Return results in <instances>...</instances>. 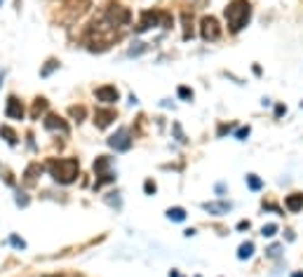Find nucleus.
Wrapping results in <instances>:
<instances>
[{"label":"nucleus","mask_w":303,"mask_h":277,"mask_svg":"<svg viewBox=\"0 0 303 277\" xmlns=\"http://www.w3.org/2000/svg\"><path fill=\"white\" fill-rule=\"evenodd\" d=\"M226 24L231 33H240L252 19V5L249 0H231L226 7Z\"/></svg>","instance_id":"1"},{"label":"nucleus","mask_w":303,"mask_h":277,"mask_svg":"<svg viewBox=\"0 0 303 277\" xmlns=\"http://www.w3.org/2000/svg\"><path fill=\"white\" fill-rule=\"evenodd\" d=\"M47 172L52 174V179L59 183L68 186L78 179L80 174V162L75 158H59V160H49L47 162Z\"/></svg>","instance_id":"2"},{"label":"nucleus","mask_w":303,"mask_h":277,"mask_svg":"<svg viewBox=\"0 0 303 277\" xmlns=\"http://www.w3.org/2000/svg\"><path fill=\"white\" fill-rule=\"evenodd\" d=\"M103 19L111 21L113 26H118V28H122V26L129 24L132 12H129L127 7H122V5H108V7H106V12H103Z\"/></svg>","instance_id":"3"},{"label":"nucleus","mask_w":303,"mask_h":277,"mask_svg":"<svg viewBox=\"0 0 303 277\" xmlns=\"http://www.w3.org/2000/svg\"><path fill=\"white\" fill-rule=\"evenodd\" d=\"M200 36L202 40H207V43H214V40H218L221 38V26H218L216 17H202L200 21Z\"/></svg>","instance_id":"4"},{"label":"nucleus","mask_w":303,"mask_h":277,"mask_svg":"<svg viewBox=\"0 0 303 277\" xmlns=\"http://www.w3.org/2000/svg\"><path fill=\"white\" fill-rule=\"evenodd\" d=\"M108 146L113 148V150H118V153L129 150V148H132V134H129L127 127H120V130H116V134H111Z\"/></svg>","instance_id":"5"},{"label":"nucleus","mask_w":303,"mask_h":277,"mask_svg":"<svg viewBox=\"0 0 303 277\" xmlns=\"http://www.w3.org/2000/svg\"><path fill=\"white\" fill-rule=\"evenodd\" d=\"M162 19H164V12H158V10H146L141 12V21L136 26V33H144L153 26H162Z\"/></svg>","instance_id":"6"},{"label":"nucleus","mask_w":303,"mask_h":277,"mask_svg":"<svg viewBox=\"0 0 303 277\" xmlns=\"http://www.w3.org/2000/svg\"><path fill=\"white\" fill-rule=\"evenodd\" d=\"M5 115L10 117V120H24V104H21L17 97H10L7 99V106H5Z\"/></svg>","instance_id":"7"},{"label":"nucleus","mask_w":303,"mask_h":277,"mask_svg":"<svg viewBox=\"0 0 303 277\" xmlns=\"http://www.w3.org/2000/svg\"><path fill=\"white\" fill-rule=\"evenodd\" d=\"M113 120H116V111L113 108H97L94 111V125H97L99 130H106Z\"/></svg>","instance_id":"8"},{"label":"nucleus","mask_w":303,"mask_h":277,"mask_svg":"<svg viewBox=\"0 0 303 277\" xmlns=\"http://www.w3.org/2000/svg\"><path fill=\"white\" fill-rule=\"evenodd\" d=\"M43 125H45V130L47 132H61V134H68V125L64 122V117L54 115V113H49V115L43 120Z\"/></svg>","instance_id":"9"},{"label":"nucleus","mask_w":303,"mask_h":277,"mask_svg":"<svg viewBox=\"0 0 303 277\" xmlns=\"http://www.w3.org/2000/svg\"><path fill=\"white\" fill-rule=\"evenodd\" d=\"M94 97L101 104H116L118 99H120V94H118V89L113 85H106V87H99L97 92H94Z\"/></svg>","instance_id":"10"},{"label":"nucleus","mask_w":303,"mask_h":277,"mask_svg":"<svg viewBox=\"0 0 303 277\" xmlns=\"http://www.w3.org/2000/svg\"><path fill=\"white\" fill-rule=\"evenodd\" d=\"M43 174V165L40 162H33V165L26 167V172H24V183L26 186H33L38 181V176Z\"/></svg>","instance_id":"11"},{"label":"nucleus","mask_w":303,"mask_h":277,"mask_svg":"<svg viewBox=\"0 0 303 277\" xmlns=\"http://www.w3.org/2000/svg\"><path fill=\"white\" fill-rule=\"evenodd\" d=\"M202 209L209 211V214L221 216V214H228V211L233 209V204L231 202H205L202 204Z\"/></svg>","instance_id":"12"},{"label":"nucleus","mask_w":303,"mask_h":277,"mask_svg":"<svg viewBox=\"0 0 303 277\" xmlns=\"http://www.w3.org/2000/svg\"><path fill=\"white\" fill-rule=\"evenodd\" d=\"M285 207H287V211H291V214L301 211L303 209V193H291V195H287Z\"/></svg>","instance_id":"13"},{"label":"nucleus","mask_w":303,"mask_h":277,"mask_svg":"<svg viewBox=\"0 0 303 277\" xmlns=\"http://www.w3.org/2000/svg\"><path fill=\"white\" fill-rule=\"evenodd\" d=\"M47 111V99H43V97H38L36 101H33V108H31V117L33 120H40V115Z\"/></svg>","instance_id":"14"},{"label":"nucleus","mask_w":303,"mask_h":277,"mask_svg":"<svg viewBox=\"0 0 303 277\" xmlns=\"http://www.w3.org/2000/svg\"><path fill=\"white\" fill-rule=\"evenodd\" d=\"M108 167H111V158H108V155H101V158L94 160V172H97V176L108 174Z\"/></svg>","instance_id":"15"},{"label":"nucleus","mask_w":303,"mask_h":277,"mask_svg":"<svg viewBox=\"0 0 303 277\" xmlns=\"http://www.w3.org/2000/svg\"><path fill=\"white\" fill-rule=\"evenodd\" d=\"M181 21H183V40H190V38H193V14L183 12Z\"/></svg>","instance_id":"16"},{"label":"nucleus","mask_w":303,"mask_h":277,"mask_svg":"<svg viewBox=\"0 0 303 277\" xmlns=\"http://www.w3.org/2000/svg\"><path fill=\"white\" fill-rule=\"evenodd\" d=\"M0 136H3L10 146H17V132H14L10 125H0Z\"/></svg>","instance_id":"17"},{"label":"nucleus","mask_w":303,"mask_h":277,"mask_svg":"<svg viewBox=\"0 0 303 277\" xmlns=\"http://www.w3.org/2000/svg\"><path fill=\"white\" fill-rule=\"evenodd\" d=\"M167 219H170V221H183V219H186V211H183L181 207H170V209H167Z\"/></svg>","instance_id":"18"},{"label":"nucleus","mask_w":303,"mask_h":277,"mask_svg":"<svg viewBox=\"0 0 303 277\" xmlns=\"http://www.w3.org/2000/svg\"><path fill=\"white\" fill-rule=\"evenodd\" d=\"M254 254V244L252 242H244V244H240V252H237V259L240 261H244V259H249Z\"/></svg>","instance_id":"19"},{"label":"nucleus","mask_w":303,"mask_h":277,"mask_svg":"<svg viewBox=\"0 0 303 277\" xmlns=\"http://www.w3.org/2000/svg\"><path fill=\"white\" fill-rule=\"evenodd\" d=\"M116 181V176H113V172H108V174H103V176H99L97 179V183H94V191H101L106 183H113Z\"/></svg>","instance_id":"20"},{"label":"nucleus","mask_w":303,"mask_h":277,"mask_svg":"<svg viewBox=\"0 0 303 277\" xmlns=\"http://www.w3.org/2000/svg\"><path fill=\"white\" fill-rule=\"evenodd\" d=\"M247 186L252 191H261V188H263V181H261L256 174H247Z\"/></svg>","instance_id":"21"},{"label":"nucleus","mask_w":303,"mask_h":277,"mask_svg":"<svg viewBox=\"0 0 303 277\" xmlns=\"http://www.w3.org/2000/svg\"><path fill=\"white\" fill-rule=\"evenodd\" d=\"M71 115L78 120V122H82V117L87 115V111L82 108V106H71Z\"/></svg>","instance_id":"22"},{"label":"nucleus","mask_w":303,"mask_h":277,"mask_svg":"<svg viewBox=\"0 0 303 277\" xmlns=\"http://www.w3.org/2000/svg\"><path fill=\"white\" fill-rule=\"evenodd\" d=\"M275 233H278V226H275V223H268V226L261 228V235H263V237H273Z\"/></svg>","instance_id":"23"},{"label":"nucleus","mask_w":303,"mask_h":277,"mask_svg":"<svg viewBox=\"0 0 303 277\" xmlns=\"http://www.w3.org/2000/svg\"><path fill=\"white\" fill-rule=\"evenodd\" d=\"M54 68H59V64H57L54 59H52V61H47V66H45L43 71H40V75H43V78H47V75L52 73V71H54Z\"/></svg>","instance_id":"24"},{"label":"nucleus","mask_w":303,"mask_h":277,"mask_svg":"<svg viewBox=\"0 0 303 277\" xmlns=\"http://www.w3.org/2000/svg\"><path fill=\"white\" fill-rule=\"evenodd\" d=\"M179 97L183 101H193V89H188V87H179Z\"/></svg>","instance_id":"25"},{"label":"nucleus","mask_w":303,"mask_h":277,"mask_svg":"<svg viewBox=\"0 0 303 277\" xmlns=\"http://www.w3.org/2000/svg\"><path fill=\"white\" fill-rule=\"evenodd\" d=\"M144 191H146V195H153V193L158 191V186H155V181H151V179L146 181V183H144Z\"/></svg>","instance_id":"26"},{"label":"nucleus","mask_w":303,"mask_h":277,"mask_svg":"<svg viewBox=\"0 0 303 277\" xmlns=\"http://www.w3.org/2000/svg\"><path fill=\"white\" fill-rule=\"evenodd\" d=\"M249 132H252L249 127H240V130L235 132V139H237V141H244V139L249 136Z\"/></svg>","instance_id":"27"},{"label":"nucleus","mask_w":303,"mask_h":277,"mask_svg":"<svg viewBox=\"0 0 303 277\" xmlns=\"http://www.w3.org/2000/svg\"><path fill=\"white\" fill-rule=\"evenodd\" d=\"M10 244L17 247V249H26V242L21 240V237H17V235H12V237H10Z\"/></svg>","instance_id":"28"},{"label":"nucleus","mask_w":303,"mask_h":277,"mask_svg":"<svg viewBox=\"0 0 303 277\" xmlns=\"http://www.w3.org/2000/svg\"><path fill=\"white\" fill-rule=\"evenodd\" d=\"M280 254H282V247H280V244L268 247V256H270V259H278Z\"/></svg>","instance_id":"29"},{"label":"nucleus","mask_w":303,"mask_h":277,"mask_svg":"<svg viewBox=\"0 0 303 277\" xmlns=\"http://www.w3.org/2000/svg\"><path fill=\"white\" fill-rule=\"evenodd\" d=\"M17 204H19V207H26V204H29V197H26L24 193H19V195H17Z\"/></svg>","instance_id":"30"},{"label":"nucleus","mask_w":303,"mask_h":277,"mask_svg":"<svg viewBox=\"0 0 303 277\" xmlns=\"http://www.w3.org/2000/svg\"><path fill=\"white\" fill-rule=\"evenodd\" d=\"M285 113H287V108H285L282 104H280V106H275V117H282Z\"/></svg>","instance_id":"31"},{"label":"nucleus","mask_w":303,"mask_h":277,"mask_svg":"<svg viewBox=\"0 0 303 277\" xmlns=\"http://www.w3.org/2000/svg\"><path fill=\"white\" fill-rule=\"evenodd\" d=\"M237 230H249V221H240L237 223Z\"/></svg>","instance_id":"32"},{"label":"nucleus","mask_w":303,"mask_h":277,"mask_svg":"<svg viewBox=\"0 0 303 277\" xmlns=\"http://www.w3.org/2000/svg\"><path fill=\"white\" fill-rule=\"evenodd\" d=\"M216 193L221 195V193H226V183H216Z\"/></svg>","instance_id":"33"},{"label":"nucleus","mask_w":303,"mask_h":277,"mask_svg":"<svg viewBox=\"0 0 303 277\" xmlns=\"http://www.w3.org/2000/svg\"><path fill=\"white\" fill-rule=\"evenodd\" d=\"M170 277H179V272H176V270H172V272H170Z\"/></svg>","instance_id":"34"},{"label":"nucleus","mask_w":303,"mask_h":277,"mask_svg":"<svg viewBox=\"0 0 303 277\" xmlns=\"http://www.w3.org/2000/svg\"><path fill=\"white\" fill-rule=\"evenodd\" d=\"M291 277H303V272H294V275H291Z\"/></svg>","instance_id":"35"},{"label":"nucleus","mask_w":303,"mask_h":277,"mask_svg":"<svg viewBox=\"0 0 303 277\" xmlns=\"http://www.w3.org/2000/svg\"><path fill=\"white\" fill-rule=\"evenodd\" d=\"M0 3H3V0H0Z\"/></svg>","instance_id":"36"}]
</instances>
